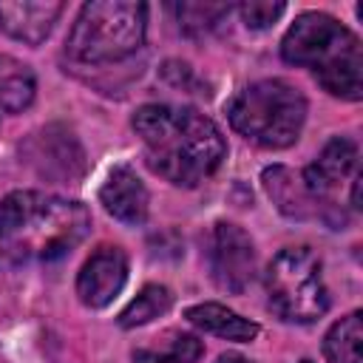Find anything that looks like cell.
Returning a JSON list of instances; mask_svg holds the SVG:
<instances>
[{
  "label": "cell",
  "instance_id": "6da1fadb",
  "mask_svg": "<svg viewBox=\"0 0 363 363\" xmlns=\"http://www.w3.org/2000/svg\"><path fill=\"white\" fill-rule=\"evenodd\" d=\"M145 145V162L176 187H196L210 179L227 156L218 125L190 105L150 102L130 119Z\"/></svg>",
  "mask_w": 363,
  "mask_h": 363
},
{
  "label": "cell",
  "instance_id": "7a4b0ae2",
  "mask_svg": "<svg viewBox=\"0 0 363 363\" xmlns=\"http://www.w3.org/2000/svg\"><path fill=\"white\" fill-rule=\"evenodd\" d=\"M91 233L82 201L14 190L0 199V267L48 264L71 255Z\"/></svg>",
  "mask_w": 363,
  "mask_h": 363
},
{
  "label": "cell",
  "instance_id": "3957f363",
  "mask_svg": "<svg viewBox=\"0 0 363 363\" xmlns=\"http://www.w3.org/2000/svg\"><path fill=\"white\" fill-rule=\"evenodd\" d=\"M289 65L312 71L323 91L357 102L363 96V45L352 28L326 11H303L281 40Z\"/></svg>",
  "mask_w": 363,
  "mask_h": 363
},
{
  "label": "cell",
  "instance_id": "277c9868",
  "mask_svg": "<svg viewBox=\"0 0 363 363\" xmlns=\"http://www.w3.org/2000/svg\"><path fill=\"white\" fill-rule=\"evenodd\" d=\"M147 6L136 0L85 3L68 31L65 51L82 65H111L133 57L145 45Z\"/></svg>",
  "mask_w": 363,
  "mask_h": 363
},
{
  "label": "cell",
  "instance_id": "5b68a950",
  "mask_svg": "<svg viewBox=\"0 0 363 363\" xmlns=\"http://www.w3.org/2000/svg\"><path fill=\"white\" fill-rule=\"evenodd\" d=\"M227 119L244 139L281 150L289 147L306 122V96L286 79H258L227 102Z\"/></svg>",
  "mask_w": 363,
  "mask_h": 363
},
{
  "label": "cell",
  "instance_id": "8992f818",
  "mask_svg": "<svg viewBox=\"0 0 363 363\" xmlns=\"http://www.w3.org/2000/svg\"><path fill=\"white\" fill-rule=\"evenodd\" d=\"M269 309L289 323H312L329 309V289L323 284V264L306 244L284 247L264 272Z\"/></svg>",
  "mask_w": 363,
  "mask_h": 363
},
{
  "label": "cell",
  "instance_id": "52a82bcc",
  "mask_svg": "<svg viewBox=\"0 0 363 363\" xmlns=\"http://www.w3.org/2000/svg\"><path fill=\"white\" fill-rule=\"evenodd\" d=\"M207 269L218 289L241 295L255 278L252 238L233 221H216L207 235Z\"/></svg>",
  "mask_w": 363,
  "mask_h": 363
},
{
  "label": "cell",
  "instance_id": "ba28073f",
  "mask_svg": "<svg viewBox=\"0 0 363 363\" xmlns=\"http://www.w3.org/2000/svg\"><path fill=\"white\" fill-rule=\"evenodd\" d=\"M261 184L267 190V196L272 199V204L295 221H323L332 230H340L346 224V213L340 207H335L332 201L309 193V187L303 184L301 173H295L286 164H272L261 173Z\"/></svg>",
  "mask_w": 363,
  "mask_h": 363
},
{
  "label": "cell",
  "instance_id": "9c48e42d",
  "mask_svg": "<svg viewBox=\"0 0 363 363\" xmlns=\"http://www.w3.org/2000/svg\"><path fill=\"white\" fill-rule=\"evenodd\" d=\"M20 153L43 179L51 182L68 184L85 173V150L77 136L62 125H48L31 133V139L20 145Z\"/></svg>",
  "mask_w": 363,
  "mask_h": 363
},
{
  "label": "cell",
  "instance_id": "30bf717a",
  "mask_svg": "<svg viewBox=\"0 0 363 363\" xmlns=\"http://www.w3.org/2000/svg\"><path fill=\"white\" fill-rule=\"evenodd\" d=\"M128 281V255L119 247H99L77 275V295L88 309L108 306Z\"/></svg>",
  "mask_w": 363,
  "mask_h": 363
},
{
  "label": "cell",
  "instance_id": "8fae6325",
  "mask_svg": "<svg viewBox=\"0 0 363 363\" xmlns=\"http://www.w3.org/2000/svg\"><path fill=\"white\" fill-rule=\"evenodd\" d=\"M357 176V145L346 136H332L315 162L301 173L309 193L329 201V196Z\"/></svg>",
  "mask_w": 363,
  "mask_h": 363
},
{
  "label": "cell",
  "instance_id": "7c38bea8",
  "mask_svg": "<svg viewBox=\"0 0 363 363\" xmlns=\"http://www.w3.org/2000/svg\"><path fill=\"white\" fill-rule=\"evenodd\" d=\"M62 14L54 0H0V31L26 45H40Z\"/></svg>",
  "mask_w": 363,
  "mask_h": 363
},
{
  "label": "cell",
  "instance_id": "4fadbf2b",
  "mask_svg": "<svg viewBox=\"0 0 363 363\" xmlns=\"http://www.w3.org/2000/svg\"><path fill=\"white\" fill-rule=\"evenodd\" d=\"M99 201L116 221L139 227L147 218L150 193H147L145 182L136 176V170H130L128 164H119L108 173L105 184L99 187Z\"/></svg>",
  "mask_w": 363,
  "mask_h": 363
},
{
  "label": "cell",
  "instance_id": "5bb4252c",
  "mask_svg": "<svg viewBox=\"0 0 363 363\" xmlns=\"http://www.w3.org/2000/svg\"><path fill=\"white\" fill-rule=\"evenodd\" d=\"M184 318H187L196 329L210 332V335H216V337H221V340H235V343H250V340H255L258 332H261V326H258L255 320L241 318L238 312L227 309L224 303H213V301L190 306V309L184 312Z\"/></svg>",
  "mask_w": 363,
  "mask_h": 363
},
{
  "label": "cell",
  "instance_id": "9a60e30c",
  "mask_svg": "<svg viewBox=\"0 0 363 363\" xmlns=\"http://www.w3.org/2000/svg\"><path fill=\"white\" fill-rule=\"evenodd\" d=\"M34 94H37L34 71L9 54H0V111L20 113L34 102Z\"/></svg>",
  "mask_w": 363,
  "mask_h": 363
},
{
  "label": "cell",
  "instance_id": "2e32d148",
  "mask_svg": "<svg viewBox=\"0 0 363 363\" xmlns=\"http://www.w3.org/2000/svg\"><path fill=\"white\" fill-rule=\"evenodd\" d=\"M363 312L354 309L346 318L335 320L323 335V354L329 363H363Z\"/></svg>",
  "mask_w": 363,
  "mask_h": 363
},
{
  "label": "cell",
  "instance_id": "e0dca14e",
  "mask_svg": "<svg viewBox=\"0 0 363 363\" xmlns=\"http://www.w3.org/2000/svg\"><path fill=\"white\" fill-rule=\"evenodd\" d=\"M173 306V292L162 284H147L139 289V295L119 312V326L122 329H136L150 323L153 318L164 315Z\"/></svg>",
  "mask_w": 363,
  "mask_h": 363
},
{
  "label": "cell",
  "instance_id": "ac0fdd59",
  "mask_svg": "<svg viewBox=\"0 0 363 363\" xmlns=\"http://www.w3.org/2000/svg\"><path fill=\"white\" fill-rule=\"evenodd\" d=\"M164 346H145L133 352V363H199L204 346L196 335L170 332Z\"/></svg>",
  "mask_w": 363,
  "mask_h": 363
},
{
  "label": "cell",
  "instance_id": "d6986e66",
  "mask_svg": "<svg viewBox=\"0 0 363 363\" xmlns=\"http://www.w3.org/2000/svg\"><path fill=\"white\" fill-rule=\"evenodd\" d=\"M170 9L179 20V28L187 37H199V34L213 31L233 11L230 3H173Z\"/></svg>",
  "mask_w": 363,
  "mask_h": 363
},
{
  "label": "cell",
  "instance_id": "ffe728a7",
  "mask_svg": "<svg viewBox=\"0 0 363 363\" xmlns=\"http://www.w3.org/2000/svg\"><path fill=\"white\" fill-rule=\"evenodd\" d=\"M284 11H286V3H269V0H250L238 6V14L247 28H269Z\"/></svg>",
  "mask_w": 363,
  "mask_h": 363
},
{
  "label": "cell",
  "instance_id": "44dd1931",
  "mask_svg": "<svg viewBox=\"0 0 363 363\" xmlns=\"http://www.w3.org/2000/svg\"><path fill=\"white\" fill-rule=\"evenodd\" d=\"M216 363H252L250 357H244V354H235V352H227V354H221Z\"/></svg>",
  "mask_w": 363,
  "mask_h": 363
},
{
  "label": "cell",
  "instance_id": "7402d4cb",
  "mask_svg": "<svg viewBox=\"0 0 363 363\" xmlns=\"http://www.w3.org/2000/svg\"><path fill=\"white\" fill-rule=\"evenodd\" d=\"M301 363H312V360H301Z\"/></svg>",
  "mask_w": 363,
  "mask_h": 363
}]
</instances>
